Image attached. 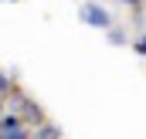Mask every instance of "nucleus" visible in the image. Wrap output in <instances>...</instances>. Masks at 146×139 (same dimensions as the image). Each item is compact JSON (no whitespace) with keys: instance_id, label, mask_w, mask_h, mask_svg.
I'll return each instance as SVG.
<instances>
[{"instance_id":"nucleus-1","label":"nucleus","mask_w":146,"mask_h":139,"mask_svg":"<svg viewBox=\"0 0 146 139\" xmlns=\"http://www.w3.org/2000/svg\"><path fill=\"white\" fill-rule=\"evenodd\" d=\"M82 21H85V24H95V27H109L112 24L109 10L99 7V3H85V7H82Z\"/></svg>"},{"instance_id":"nucleus-2","label":"nucleus","mask_w":146,"mask_h":139,"mask_svg":"<svg viewBox=\"0 0 146 139\" xmlns=\"http://www.w3.org/2000/svg\"><path fill=\"white\" fill-rule=\"evenodd\" d=\"M34 139H61V129H58V126H51V122H41V126H37V132H34Z\"/></svg>"},{"instance_id":"nucleus-3","label":"nucleus","mask_w":146,"mask_h":139,"mask_svg":"<svg viewBox=\"0 0 146 139\" xmlns=\"http://www.w3.org/2000/svg\"><path fill=\"white\" fill-rule=\"evenodd\" d=\"M0 139H27V132H24V126H17V129H0Z\"/></svg>"},{"instance_id":"nucleus-4","label":"nucleus","mask_w":146,"mask_h":139,"mask_svg":"<svg viewBox=\"0 0 146 139\" xmlns=\"http://www.w3.org/2000/svg\"><path fill=\"white\" fill-rule=\"evenodd\" d=\"M109 41H112V44H122V41H126V34H122V31H112Z\"/></svg>"},{"instance_id":"nucleus-5","label":"nucleus","mask_w":146,"mask_h":139,"mask_svg":"<svg viewBox=\"0 0 146 139\" xmlns=\"http://www.w3.org/2000/svg\"><path fill=\"white\" fill-rule=\"evenodd\" d=\"M136 51H139V54H146V41H139V44H136Z\"/></svg>"},{"instance_id":"nucleus-6","label":"nucleus","mask_w":146,"mask_h":139,"mask_svg":"<svg viewBox=\"0 0 146 139\" xmlns=\"http://www.w3.org/2000/svg\"><path fill=\"white\" fill-rule=\"evenodd\" d=\"M126 3H139V0H126Z\"/></svg>"}]
</instances>
